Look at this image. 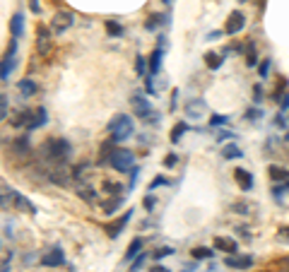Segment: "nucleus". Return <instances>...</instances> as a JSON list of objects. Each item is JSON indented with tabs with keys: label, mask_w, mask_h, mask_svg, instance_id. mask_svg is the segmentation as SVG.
<instances>
[{
	"label": "nucleus",
	"mask_w": 289,
	"mask_h": 272,
	"mask_svg": "<svg viewBox=\"0 0 289 272\" xmlns=\"http://www.w3.org/2000/svg\"><path fill=\"white\" fill-rule=\"evenodd\" d=\"M70 154H72V145L65 137H51L41 145V157L53 164H60V166L70 159Z\"/></svg>",
	"instance_id": "nucleus-1"
},
{
	"label": "nucleus",
	"mask_w": 289,
	"mask_h": 272,
	"mask_svg": "<svg viewBox=\"0 0 289 272\" xmlns=\"http://www.w3.org/2000/svg\"><path fill=\"white\" fill-rule=\"evenodd\" d=\"M106 130H109V135H111L109 140H114V142H123V140H128V137L135 135V123H133L130 116L118 113V116H114V118L109 121Z\"/></svg>",
	"instance_id": "nucleus-2"
},
{
	"label": "nucleus",
	"mask_w": 289,
	"mask_h": 272,
	"mask_svg": "<svg viewBox=\"0 0 289 272\" xmlns=\"http://www.w3.org/2000/svg\"><path fill=\"white\" fill-rule=\"evenodd\" d=\"M106 164L116 169V171H130L133 166H135V154L130 152V149H114L111 154H109V159Z\"/></svg>",
	"instance_id": "nucleus-3"
},
{
	"label": "nucleus",
	"mask_w": 289,
	"mask_h": 272,
	"mask_svg": "<svg viewBox=\"0 0 289 272\" xmlns=\"http://www.w3.org/2000/svg\"><path fill=\"white\" fill-rule=\"evenodd\" d=\"M130 104H133V111H135V116H140L143 121H157V111L152 109V104H149V101L144 99L143 94H133Z\"/></svg>",
	"instance_id": "nucleus-4"
},
{
	"label": "nucleus",
	"mask_w": 289,
	"mask_h": 272,
	"mask_svg": "<svg viewBox=\"0 0 289 272\" xmlns=\"http://www.w3.org/2000/svg\"><path fill=\"white\" fill-rule=\"evenodd\" d=\"M243 27H246V15H243L241 10L229 12V17H227V22H224V34H227V36H236V34H241Z\"/></svg>",
	"instance_id": "nucleus-5"
},
{
	"label": "nucleus",
	"mask_w": 289,
	"mask_h": 272,
	"mask_svg": "<svg viewBox=\"0 0 289 272\" xmlns=\"http://www.w3.org/2000/svg\"><path fill=\"white\" fill-rule=\"evenodd\" d=\"M130 219H133V210H125V212H123V215H120L118 219L109 222V224L104 226L106 236H109V239H118V236H120V231L128 226V222H130Z\"/></svg>",
	"instance_id": "nucleus-6"
},
{
	"label": "nucleus",
	"mask_w": 289,
	"mask_h": 272,
	"mask_svg": "<svg viewBox=\"0 0 289 272\" xmlns=\"http://www.w3.org/2000/svg\"><path fill=\"white\" fill-rule=\"evenodd\" d=\"M72 25H75V12H70V10H60V12H56V17L51 20V31L63 34L65 29H70Z\"/></svg>",
	"instance_id": "nucleus-7"
},
{
	"label": "nucleus",
	"mask_w": 289,
	"mask_h": 272,
	"mask_svg": "<svg viewBox=\"0 0 289 272\" xmlns=\"http://www.w3.org/2000/svg\"><path fill=\"white\" fill-rule=\"evenodd\" d=\"M48 51H51V31L46 25H39L36 27V53L48 55Z\"/></svg>",
	"instance_id": "nucleus-8"
},
{
	"label": "nucleus",
	"mask_w": 289,
	"mask_h": 272,
	"mask_svg": "<svg viewBox=\"0 0 289 272\" xmlns=\"http://www.w3.org/2000/svg\"><path fill=\"white\" fill-rule=\"evenodd\" d=\"M63 263H65V253H63L60 246H53V248L46 250L44 258H41V265H44V268H60Z\"/></svg>",
	"instance_id": "nucleus-9"
},
{
	"label": "nucleus",
	"mask_w": 289,
	"mask_h": 272,
	"mask_svg": "<svg viewBox=\"0 0 289 272\" xmlns=\"http://www.w3.org/2000/svg\"><path fill=\"white\" fill-rule=\"evenodd\" d=\"M183 111H186V116H188L191 121H200L202 116L207 113V104H205L202 99H191V101H186Z\"/></svg>",
	"instance_id": "nucleus-10"
},
{
	"label": "nucleus",
	"mask_w": 289,
	"mask_h": 272,
	"mask_svg": "<svg viewBox=\"0 0 289 272\" xmlns=\"http://www.w3.org/2000/svg\"><path fill=\"white\" fill-rule=\"evenodd\" d=\"M12 205H15L17 212H24V215H34V212H36L34 202H31L29 198H24L22 193H17V191H12Z\"/></svg>",
	"instance_id": "nucleus-11"
},
{
	"label": "nucleus",
	"mask_w": 289,
	"mask_h": 272,
	"mask_svg": "<svg viewBox=\"0 0 289 272\" xmlns=\"http://www.w3.org/2000/svg\"><path fill=\"white\" fill-rule=\"evenodd\" d=\"M234 181L239 183L241 191H251V188H253V173H251L248 169H236V171H234Z\"/></svg>",
	"instance_id": "nucleus-12"
},
{
	"label": "nucleus",
	"mask_w": 289,
	"mask_h": 272,
	"mask_svg": "<svg viewBox=\"0 0 289 272\" xmlns=\"http://www.w3.org/2000/svg\"><path fill=\"white\" fill-rule=\"evenodd\" d=\"M224 265L227 268H236V270H248V268H253V258L251 255H229L227 260H224Z\"/></svg>",
	"instance_id": "nucleus-13"
},
{
	"label": "nucleus",
	"mask_w": 289,
	"mask_h": 272,
	"mask_svg": "<svg viewBox=\"0 0 289 272\" xmlns=\"http://www.w3.org/2000/svg\"><path fill=\"white\" fill-rule=\"evenodd\" d=\"M10 34H12V39H22V34H24V17H22V12H15L12 17H10Z\"/></svg>",
	"instance_id": "nucleus-14"
},
{
	"label": "nucleus",
	"mask_w": 289,
	"mask_h": 272,
	"mask_svg": "<svg viewBox=\"0 0 289 272\" xmlns=\"http://www.w3.org/2000/svg\"><path fill=\"white\" fill-rule=\"evenodd\" d=\"M215 248H217V250H224V253H229V255L241 253V250H239V244H236L234 239H224V236H217V239H215Z\"/></svg>",
	"instance_id": "nucleus-15"
},
{
	"label": "nucleus",
	"mask_w": 289,
	"mask_h": 272,
	"mask_svg": "<svg viewBox=\"0 0 289 272\" xmlns=\"http://www.w3.org/2000/svg\"><path fill=\"white\" fill-rule=\"evenodd\" d=\"M162 55H164V51H162V44L149 53V75H159V68H162Z\"/></svg>",
	"instance_id": "nucleus-16"
},
{
	"label": "nucleus",
	"mask_w": 289,
	"mask_h": 272,
	"mask_svg": "<svg viewBox=\"0 0 289 272\" xmlns=\"http://www.w3.org/2000/svg\"><path fill=\"white\" fill-rule=\"evenodd\" d=\"M48 121V116H46V109L44 106H39V109L34 111V116H31V121H29V125H27V130H39L44 123Z\"/></svg>",
	"instance_id": "nucleus-17"
},
{
	"label": "nucleus",
	"mask_w": 289,
	"mask_h": 272,
	"mask_svg": "<svg viewBox=\"0 0 289 272\" xmlns=\"http://www.w3.org/2000/svg\"><path fill=\"white\" fill-rule=\"evenodd\" d=\"M143 246H144L143 239H133L130 246H128V250H125V263H133V260L143 253Z\"/></svg>",
	"instance_id": "nucleus-18"
},
{
	"label": "nucleus",
	"mask_w": 289,
	"mask_h": 272,
	"mask_svg": "<svg viewBox=\"0 0 289 272\" xmlns=\"http://www.w3.org/2000/svg\"><path fill=\"white\" fill-rule=\"evenodd\" d=\"M267 173H270L272 181H280V183H287L289 181V171L282 169V166H277V164H270V166H267Z\"/></svg>",
	"instance_id": "nucleus-19"
},
{
	"label": "nucleus",
	"mask_w": 289,
	"mask_h": 272,
	"mask_svg": "<svg viewBox=\"0 0 289 272\" xmlns=\"http://www.w3.org/2000/svg\"><path fill=\"white\" fill-rule=\"evenodd\" d=\"M12 152L20 157L29 154V135H20L17 140H12Z\"/></svg>",
	"instance_id": "nucleus-20"
},
{
	"label": "nucleus",
	"mask_w": 289,
	"mask_h": 272,
	"mask_svg": "<svg viewBox=\"0 0 289 272\" xmlns=\"http://www.w3.org/2000/svg\"><path fill=\"white\" fill-rule=\"evenodd\" d=\"M17 89H20V94H22V97H34L39 87H36V82L31 80V77H24V80H20Z\"/></svg>",
	"instance_id": "nucleus-21"
},
{
	"label": "nucleus",
	"mask_w": 289,
	"mask_h": 272,
	"mask_svg": "<svg viewBox=\"0 0 289 272\" xmlns=\"http://www.w3.org/2000/svg\"><path fill=\"white\" fill-rule=\"evenodd\" d=\"M12 65H15V55L5 53V58H2V68H0V80L7 82L10 80V73H12Z\"/></svg>",
	"instance_id": "nucleus-22"
},
{
	"label": "nucleus",
	"mask_w": 289,
	"mask_h": 272,
	"mask_svg": "<svg viewBox=\"0 0 289 272\" xmlns=\"http://www.w3.org/2000/svg\"><path fill=\"white\" fill-rule=\"evenodd\" d=\"M202 58H205V65H207L210 70H219V68H222V63H224V55L212 53V51H210V53H205Z\"/></svg>",
	"instance_id": "nucleus-23"
},
{
	"label": "nucleus",
	"mask_w": 289,
	"mask_h": 272,
	"mask_svg": "<svg viewBox=\"0 0 289 272\" xmlns=\"http://www.w3.org/2000/svg\"><path fill=\"white\" fill-rule=\"evenodd\" d=\"M164 22H167V17H164V15H159V12H154V15H149V17H147V22H144V29H147V31H154V29L162 27Z\"/></svg>",
	"instance_id": "nucleus-24"
},
{
	"label": "nucleus",
	"mask_w": 289,
	"mask_h": 272,
	"mask_svg": "<svg viewBox=\"0 0 289 272\" xmlns=\"http://www.w3.org/2000/svg\"><path fill=\"white\" fill-rule=\"evenodd\" d=\"M186 133H188V123L178 121V123H176V125L171 128V135H169V140H171L173 145H176V142H181V137L186 135Z\"/></svg>",
	"instance_id": "nucleus-25"
},
{
	"label": "nucleus",
	"mask_w": 289,
	"mask_h": 272,
	"mask_svg": "<svg viewBox=\"0 0 289 272\" xmlns=\"http://www.w3.org/2000/svg\"><path fill=\"white\" fill-rule=\"evenodd\" d=\"M31 116H34V111H27V109H24V111H20V113H17V116H15V118H12L10 123H12L15 128H22V125L27 128L29 121H31Z\"/></svg>",
	"instance_id": "nucleus-26"
},
{
	"label": "nucleus",
	"mask_w": 289,
	"mask_h": 272,
	"mask_svg": "<svg viewBox=\"0 0 289 272\" xmlns=\"http://www.w3.org/2000/svg\"><path fill=\"white\" fill-rule=\"evenodd\" d=\"M222 157H224V159H239V157H243V152H241L239 145L231 142V145H224V147H222Z\"/></svg>",
	"instance_id": "nucleus-27"
},
{
	"label": "nucleus",
	"mask_w": 289,
	"mask_h": 272,
	"mask_svg": "<svg viewBox=\"0 0 289 272\" xmlns=\"http://www.w3.org/2000/svg\"><path fill=\"white\" fill-rule=\"evenodd\" d=\"M123 193V186L120 183H114V181H104V195L106 198H118Z\"/></svg>",
	"instance_id": "nucleus-28"
},
{
	"label": "nucleus",
	"mask_w": 289,
	"mask_h": 272,
	"mask_svg": "<svg viewBox=\"0 0 289 272\" xmlns=\"http://www.w3.org/2000/svg\"><path fill=\"white\" fill-rule=\"evenodd\" d=\"M246 65H248V68L258 65V53H256V44H253V41L246 44Z\"/></svg>",
	"instance_id": "nucleus-29"
},
{
	"label": "nucleus",
	"mask_w": 289,
	"mask_h": 272,
	"mask_svg": "<svg viewBox=\"0 0 289 272\" xmlns=\"http://www.w3.org/2000/svg\"><path fill=\"white\" fill-rule=\"evenodd\" d=\"M193 258L195 260H210V258H215V250L207 246H198V248H193Z\"/></svg>",
	"instance_id": "nucleus-30"
},
{
	"label": "nucleus",
	"mask_w": 289,
	"mask_h": 272,
	"mask_svg": "<svg viewBox=\"0 0 289 272\" xmlns=\"http://www.w3.org/2000/svg\"><path fill=\"white\" fill-rule=\"evenodd\" d=\"M120 205H123V195H118V198H114V200L104 202V215H114Z\"/></svg>",
	"instance_id": "nucleus-31"
},
{
	"label": "nucleus",
	"mask_w": 289,
	"mask_h": 272,
	"mask_svg": "<svg viewBox=\"0 0 289 272\" xmlns=\"http://www.w3.org/2000/svg\"><path fill=\"white\" fill-rule=\"evenodd\" d=\"M147 70H149V60H147L144 55H138V58H135V73H138L140 77H144Z\"/></svg>",
	"instance_id": "nucleus-32"
},
{
	"label": "nucleus",
	"mask_w": 289,
	"mask_h": 272,
	"mask_svg": "<svg viewBox=\"0 0 289 272\" xmlns=\"http://www.w3.org/2000/svg\"><path fill=\"white\" fill-rule=\"evenodd\" d=\"M106 31H109L111 36H123V34H125V29L120 27L116 20H106Z\"/></svg>",
	"instance_id": "nucleus-33"
},
{
	"label": "nucleus",
	"mask_w": 289,
	"mask_h": 272,
	"mask_svg": "<svg viewBox=\"0 0 289 272\" xmlns=\"http://www.w3.org/2000/svg\"><path fill=\"white\" fill-rule=\"evenodd\" d=\"M173 253H176V250H173L171 246H164V248H157V250L152 253V258H154V260H162V258H167V255H173Z\"/></svg>",
	"instance_id": "nucleus-34"
},
{
	"label": "nucleus",
	"mask_w": 289,
	"mask_h": 272,
	"mask_svg": "<svg viewBox=\"0 0 289 272\" xmlns=\"http://www.w3.org/2000/svg\"><path fill=\"white\" fill-rule=\"evenodd\" d=\"M77 195H80L82 200H87V202H94V200H96V193L92 191L89 186H87V188H77Z\"/></svg>",
	"instance_id": "nucleus-35"
},
{
	"label": "nucleus",
	"mask_w": 289,
	"mask_h": 272,
	"mask_svg": "<svg viewBox=\"0 0 289 272\" xmlns=\"http://www.w3.org/2000/svg\"><path fill=\"white\" fill-rule=\"evenodd\" d=\"M0 118H2V121L10 118V111H7V94H0Z\"/></svg>",
	"instance_id": "nucleus-36"
},
{
	"label": "nucleus",
	"mask_w": 289,
	"mask_h": 272,
	"mask_svg": "<svg viewBox=\"0 0 289 272\" xmlns=\"http://www.w3.org/2000/svg\"><path fill=\"white\" fill-rule=\"evenodd\" d=\"M270 65H272V60H270V58H263V63L258 65L260 77H267V73H270Z\"/></svg>",
	"instance_id": "nucleus-37"
},
{
	"label": "nucleus",
	"mask_w": 289,
	"mask_h": 272,
	"mask_svg": "<svg viewBox=\"0 0 289 272\" xmlns=\"http://www.w3.org/2000/svg\"><path fill=\"white\" fill-rule=\"evenodd\" d=\"M144 260H147V253L143 250V253H140V255L133 260V268H130V272H138V270H140V268L144 265Z\"/></svg>",
	"instance_id": "nucleus-38"
},
{
	"label": "nucleus",
	"mask_w": 289,
	"mask_h": 272,
	"mask_svg": "<svg viewBox=\"0 0 289 272\" xmlns=\"http://www.w3.org/2000/svg\"><path fill=\"white\" fill-rule=\"evenodd\" d=\"M227 121H229V116H219V113H215V116L210 118V125H212V128H217V125H224Z\"/></svg>",
	"instance_id": "nucleus-39"
},
{
	"label": "nucleus",
	"mask_w": 289,
	"mask_h": 272,
	"mask_svg": "<svg viewBox=\"0 0 289 272\" xmlns=\"http://www.w3.org/2000/svg\"><path fill=\"white\" fill-rule=\"evenodd\" d=\"M176 162H178V154H176V152H169V154L164 157V166H167V169H171Z\"/></svg>",
	"instance_id": "nucleus-40"
},
{
	"label": "nucleus",
	"mask_w": 289,
	"mask_h": 272,
	"mask_svg": "<svg viewBox=\"0 0 289 272\" xmlns=\"http://www.w3.org/2000/svg\"><path fill=\"white\" fill-rule=\"evenodd\" d=\"M167 183H169V181H167L164 176H157V178H154V181L149 183V193L154 191V188H159V186H167Z\"/></svg>",
	"instance_id": "nucleus-41"
},
{
	"label": "nucleus",
	"mask_w": 289,
	"mask_h": 272,
	"mask_svg": "<svg viewBox=\"0 0 289 272\" xmlns=\"http://www.w3.org/2000/svg\"><path fill=\"white\" fill-rule=\"evenodd\" d=\"M260 116H263V111H258V109H248V111H246V118H248V121H258Z\"/></svg>",
	"instance_id": "nucleus-42"
},
{
	"label": "nucleus",
	"mask_w": 289,
	"mask_h": 272,
	"mask_svg": "<svg viewBox=\"0 0 289 272\" xmlns=\"http://www.w3.org/2000/svg\"><path fill=\"white\" fill-rule=\"evenodd\" d=\"M277 239H280L282 244H289V226H282V229H280V234H277Z\"/></svg>",
	"instance_id": "nucleus-43"
},
{
	"label": "nucleus",
	"mask_w": 289,
	"mask_h": 272,
	"mask_svg": "<svg viewBox=\"0 0 289 272\" xmlns=\"http://www.w3.org/2000/svg\"><path fill=\"white\" fill-rule=\"evenodd\" d=\"M253 101H256V104H260V101H263V87H260V84H256V87H253Z\"/></svg>",
	"instance_id": "nucleus-44"
},
{
	"label": "nucleus",
	"mask_w": 289,
	"mask_h": 272,
	"mask_svg": "<svg viewBox=\"0 0 289 272\" xmlns=\"http://www.w3.org/2000/svg\"><path fill=\"white\" fill-rule=\"evenodd\" d=\"M234 133H231V130H219V135H217V140H219V142H222V140H234Z\"/></svg>",
	"instance_id": "nucleus-45"
},
{
	"label": "nucleus",
	"mask_w": 289,
	"mask_h": 272,
	"mask_svg": "<svg viewBox=\"0 0 289 272\" xmlns=\"http://www.w3.org/2000/svg\"><path fill=\"white\" fill-rule=\"evenodd\" d=\"M138 173H140V169H138V166H133V169H130V186H135V181H138Z\"/></svg>",
	"instance_id": "nucleus-46"
},
{
	"label": "nucleus",
	"mask_w": 289,
	"mask_h": 272,
	"mask_svg": "<svg viewBox=\"0 0 289 272\" xmlns=\"http://www.w3.org/2000/svg\"><path fill=\"white\" fill-rule=\"evenodd\" d=\"M29 7H31V12H34V15H39V12H41V5H39V0H29Z\"/></svg>",
	"instance_id": "nucleus-47"
},
{
	"label": "nucleus",
	"mask_w": 289,
	"mask_h": 272,
	"mask_svg": "<svg viewBox=\"0 0 289 272\" xmlns=\"http://www.w3.org/2000/svg\"><path fill=\"white\" fill-rule=\"evenodd\" d=\"M144 207H147V210L154 207V195H147V198H144Z\"/></svg>",
	"instance_id": "nucleus-48"
},
{
	"label": "nucleus",
	"mask_w": 289,
	"mask_h": 272,
	"mask_svg": "<svg viewBox=\"0 0 289 272\" xmlns=\"http://www.w3.org/2000/svg\"><path fill=\"white\" fill-rule=\"evenodd\" d=\"M275 125H277V128H287V123H285V118H282V113H280V116L275 118Z\"/></svg>",
	"instance_id": "nucleus-49"
},
{
	"label": "nucleus",
	"mask_w": 289,
	"mask_h": 272,
	"mask_svg": "<svg viewBox=\"0 0 289 272\" xmlns=\"http://www.w3.org/2000/svg\"><path fill=\"white\" fill-rule=\"evenodd\" d=\"M277 265H280V268H282L285 272H289V258H282V260H280Z\"/></svg>",
	"instance_id": "nucleus-50"
},
{
	"label": "nucleus",
	"mask_w": 289,
	"mask_h": 272,
	"mask_svg": "<svg viewBox=\"0 0 289 272\" xmlns=\"http://www.w3.org/2000/svg\"><path fill=\"white\" fill-rule=\"evenodd\" d=\"M149 272H171V270H169L167 265H154V268H152Z\"/></svg>",
	"instance_id": "nucleus-51"
},
{
	"label": "nucleus",
	"mask_w": 289,
	"mask_h": 272,
	"mask_svg": "<svg viewBox=\"0 0 289 272\" xmlns=\"http://www.w3.org/2000/svg\"><path fill=\"white\" fill-rule=\"evenodd\" d=\"M282 109H289V92L282 94Z\"/></svg>",
	"instance_id": "nucleus-52"
},
{
	"label": "nucleus",
	"mask_w": 289,
	"mask_h": 272,
	"mask_svg": "<svg viewBox=\"0 0 289 272\" xmlns=\"http://www.w3.org/2000/svg\"><path fill=\"white\" fill-rule=\"evenodd\" d=\"M0 272H10V260H7V258L2 260V270H0Z\"/></svg>",
	"instance_id": "nucleus-53"
},
{
	"label": "nucleus",
	"mask_w": 289,
	"mask_h": 272,
	"mask_svg": "<svg viewBox=\"0 0 289 272\" xmlns=\"http://www.w3.org/2000/svg\"><path fill=\"white\" fill-rule=\"evenodd\" d=\"M193 270H195V263H188V265L183 268V272H193Z\"/></svg>",
	"instance_id": "nucleus-54"
},
{
	"label": "nucleus",
	"mask_w": 289,
	"mask_h": 272,
	"mask_svg": "<svg viewBox=\"0 0 289 272\" xmlns=\"http://www.w3.org/2000/svg\"><path fill=\"white\" fill-rule=\"evenodd\" d=\"M162 2H167V5H169V2H173V0H162Z\"/></svg>",
	"instance_id": "nucleus-55"
},
{
	"label": "nucleus",
	"mask_w": 289,
	"mask_h": 272,
	"mask_svg": "<svg viewBox=\"0 0 289 272\" xmlns=\"http://www.w3.org/2000/svg\"><path fill=\"white\" fill-rule=\"evenodd\" d=\"M285 186H287V188H289V181H287V183H285Z\"/></svg>",
	"instance_id": "nucleus-56"
},
{
	"label": "nucleus",
	"mask_w": 289,
	"mask_h": 272,
	"mask_svg": "<svg viewBox=\"0 0 289 272\" xmlns=\"http://www.w3.org/2000/svg\"><path fill=\"white\" fill-rule=\"evenodd\" d=\"M239 2H246V0H239Z\"/></svg>",
	"instance_id": "nucleus-57"
}]
</instances>
